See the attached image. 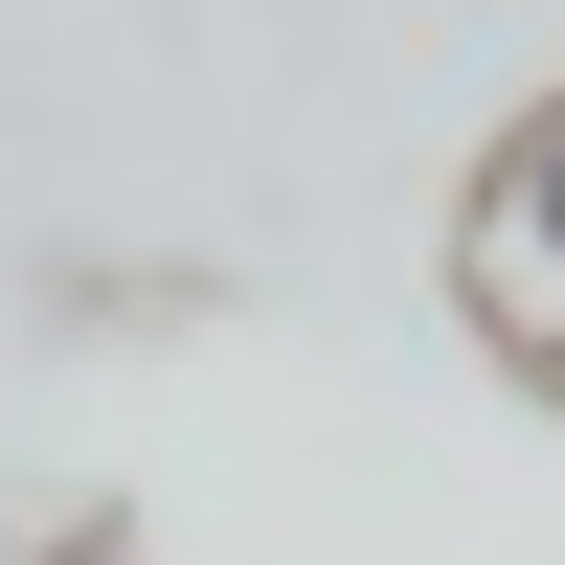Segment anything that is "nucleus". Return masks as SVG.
Here are the masks:
<instances>
[{
  "label": "nucleus",
  "instance_id": "f257e3e1",
  "mask_svg": "<svg viewBox=\"0 0 565 565\" xmlns=\"http://www.w3.org/2000/svg\"><path fill=\"white\" fill-rule=\"evenodd\" d=\"M452 295H476L498 362L565 385V90H521V114L476 136V181H452Z\"/></svg>",
  "mask_w": 565,
  "mask_h": 565
}]
</instances>
